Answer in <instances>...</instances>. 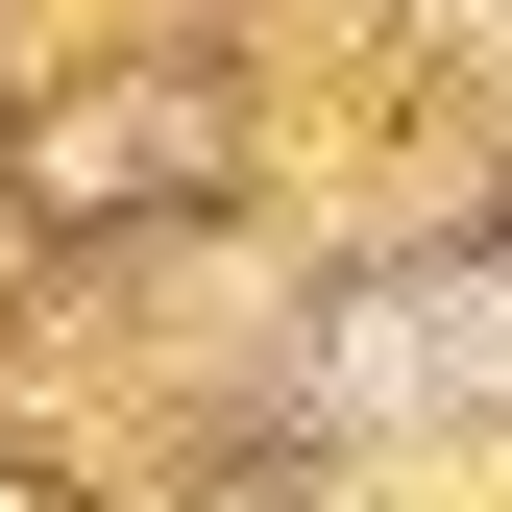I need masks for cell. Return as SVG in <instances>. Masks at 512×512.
<instances>
[{"instance_id":"6da1fadb","label":"cell","mask_w":512,"mask_h":512,"mask_svg":"<svg viewBox=\"0 0 512 512\" xmlns=\"http://www.w3.org/2000/svg\"><path fill=\"white\" fill-rule=\"evenodd\" d=\"M342 391H391V415H439V391H512V269H439V293H391L342 342Z\"/></svg>"}]
</instances>
